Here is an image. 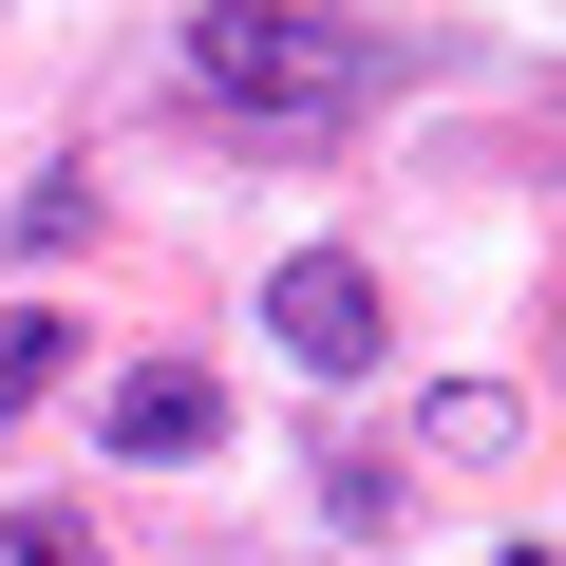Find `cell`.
<instances>
[{"label":"cell","mask_w":566,"mask_h":566,"mask_svg":"<svg viewBox=\"0 0 566 566\" xmlns=\"http://www.w3.org/2000/svg\"><path fill=\"white\" fill-rule=\"evenodd\" d=\"M0 566H114V547H95L76 510H0Z\"/></svg>","instance_id":"cell-6"},{"label":"cell","mask_w":566,"mask_h":566,"mask_svg":"<svg viewBox=\"0 0 566 566\" xmlns=\"http://www.w3.org/2000/svg\"><path fill=\"white\" fill-rule=\"evenodd\" d=\"M322 510H340V528H397L416 491H397V453H340V472H322Z\"/></svg>","instance_id":"cell-7"},{"label":"cell","mask_w":566,"mask_h":566,"mask_svg":"<svg viewBox=\"0 0 566 566\" xmlns=\"http://www.w3.org/2000/svg\"><path fill=\"white\" fill-rule=\"evenodd\" d=\"M57 359H76V322H57V303H0V434L57 397Z\"/></svg>","instance_id":"cell-5"},{"label":"cell","mask_w":566,"mask_h":566,"mask_svg":"<svg viewBox=\"0 0 566 566\" xmlns=\"http://www.w3.org/2000/svg\"><path fill=\"white\" fill-rule=\"evenodd\" d=\"M264 340H283V359H303V378L340 397V378H378V340H397V303H378V264H359V245H303V264L264 283Z\"/></svg>","instance_id":"cell-2"},{"label":"cell","mask_w":566,"mask_h":566,"mask_svg":"<svg viewBox=\"0 0 566 566\" xmlns=\"http://www.w3.org/2000/svg\"><path fill=\"white\" fill-rule=\"evenodd\" d=\"M114 453H133V472L227 453V378H208V359H133V378H114Z\"/></svg>","instance_id":"cell-3"},{"label":"cell","mask_w":566,"mask_h":566,"mask_svg":"<svg viewBox=\"0 0 566 566\" xmlns=\"http://www.w3.org/2000/svg\"><path fill=\"white\" fill-rule=\"evenodd\" d=\"M491 566H528V547H491Z\"/></svg>","instance_id":"cell-8"},{"label":"cell","mask_w":566,"mask_h":566,"mask_svg":"<svg viewBox=\"0 0 566 566\" xmlns=\"http://www.w3.org/2000/svg\"><path fill=\"white\" fill-rule=\"evenodd\" d=\"M170 76H189L245 151H322V133H359V114L416 76V39L322 20V0H189V20H170Z\"/></svg>","instance_id":"cell-1"},{"label":"cell","mask_w":566,"mask_h":566,"mask_svg":"<svg viewBox=\"0 0 566 566\" xmlns=\"http://www.w3.org/2000/svg\"><path fill=\"white\" fill-rule=\"evenodd\" d=\"M416 453H453V472H510V453H528V397H510V378H434V397H416Z\"/></svg>","instance_id":"cell-4"}]
</instances>
